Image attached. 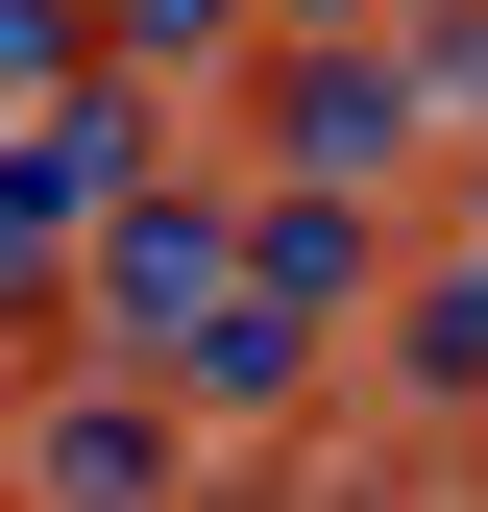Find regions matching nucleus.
<instances>
[{"mask_svg":"<svg viewBox=\"0 0 488 512\" xmlns=\"http://www.w3.org/2000/svg\"><path fill=\"white\" fill-rule=\"evenodd\" d=\"M98 293H122V342H147V317H196V293H220V244H196V220H122V269H98Z\"/></svg>","mask_w":488,"mask_h":512,"instance_id":"f257e3e1","label":"nucleus"}]
</instances>
